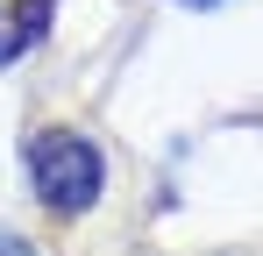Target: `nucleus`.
<instances>
[{
  "label": "nucleus",
  "mask_w": 263,
  "mask_h": 256,
  "mask_svg": "<svg viewBox=\"0 0 263 256\" xmlns=\"http://www.w3.org/2000/svg\"><path fill=\"white\" fill-rule=\"evenodd\" d=\"M50 0H0V64H14L29 43H43Z\"/></svg>",
  "instance_id": "obj_2"
},
{
  "label": "nucleus",
  "mask_w": 263,
  "mask_h": 256,
  "mask_svg": "<svg viewBox=\"0 0 263 256\" xmlns=\"http://www.w3.org/2000/svg\"><path fill=\"white\" fill-rule=\"evenodd\" d=\"M0 256H36V249H29L22 235H0Z\"/></svg>",
  "instance_id": "obj_3"
},
{
  "label": "nucleus",
  "mask_w": 263,
  "mask_h": 256,
  "mask_svg": "<svg viewBox=\"0 0 263 256\" xmlns=\"http://www.w3.org/2000/svg\"><path fill=\"white\" fill-rule=\"evenodd\" d=\"M29 185H36V199L50 213H86L100 199V185H107V164H100V150H92L86 135H71V128H50L29 142Z\"/></svg>",
  "instance_id": "obj_1"
},
{
  "label": "nucleus",
  "mask_w": 263,
  "mask_h": 256,
  "mask_svg": "<svg viewBox=\"0 0 263 256\" xmlns=\"http://www.w3.org/2000/svg\"><path fill=\"white\" fill-rule=\"evenodd\" d=\"M185 7H214V0H185Z\"/></svg>",
  "instance_id": "obj_4"
}]
</instances>
